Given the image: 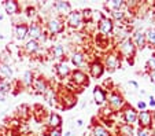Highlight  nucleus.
<instances>
[{"label":"nucleus","mask_w":155,"mask_h":136,"mask_svg":"<svg viewBox=\"0 0 155 136\" xmlns=\"http://www.w3.org/2000/svg\"><path fill=\"white\" fill-rule=\"evenodd\" d=\"M100 30H102L103 33H110L113 30V24L110 19H107V18H103L102 21H100V25H99Z\"/></svg>","instance_id":"nucleus-1"},{"label":"nucleus","mask_w":155,"mask_h":136,"mask_svg":"<svg viewBox=\"0 0 155 136\" xmlns=\"http://www.w3.org/2000/svg\"><path fill=\"white\" fill-rule=\"evenodd\" d=\"M48 26H50V30L52 33H58L62 30V24L58 21V19H51L50 24H48Z\"/></svg>","instance_id":"nucleus-2"},{"label":"nucleus","mask_w":155,"mask_h":136,"mask_svg":"<svg viewBox=\"0 0 155 136\" xmlns=\"http://www.w3.org/2000/svg\"><path fill=\"white\" fill-rule=\"evenodd\" d=\"M4 8H6V11L8 12V14H15L18 10V4L15 3V2H12V0H10V2L4 3Z\"/></svg>","instance_id":"nucleus-3"},{"label":"nucleus","mask_w":155,"mask_h":136,"mask_svg":"<svg viewBox=\"0 0 155 136\" xmlns=\"http://www.w3.org/2000/svg\"><path fill=\"white\" fill-rule=\"evenodd\" d=\"M80 22H81V15H80V12H71L70 18H69V24H70L71 26H77Z\"/></svg>","instance_id":"nucleus-4"},{"label":"nucleus","mask_w":155,"mask_h":136,"mask_svg":"<svg viewBox=\"0 0 155 136\" xmlns=\"http://www.w3.org/2000/svg\"><path fill=\"white\" fill-rule=\"evenodd\" d=\"M136 118H137V115H136V111L133 109H129L125 111V121L126 122H129V124H130V122H135Z\"/></svg>","instance_id":"nucleus-5"},{"label":"nucleus","mask_w":155,"mask_h":136,"mask_svg":"<svg viewBox=\"0 0 155 136\" xmlns=\"http://www.w3.org/2000/svg\"><path fill=\"white\" fill-rule=\"evenodd\" d=\"M91 71H92V76H94V77L102 76V73H103L102 65H100V63H94V65H92V68H91Z\"/></svg>","instance_id":"nucleus-6"},{"label":"nucleus","mask_w":155,"mask_h":136,"mask_svg":"<svg viewBox=\"0 0 155 136\" xmlns=\"http://www.w3.org/2000/svg\"><path fill=\"white\" fill-rule=\"evenodd\" d=\"M140 122L143 125H148L151 122V114L148 111H141L140 114Z\"/></svg>","instance_id":"nucleus-7"},{"label":"nucleus","mask_w":155,"mask_h":136,"mask_svg":"<svg viewBox=\"0 0 155 136\" xmlns=\"http://www.w3.org/2000/svg\"><path fill=\"white\" fill-rule=\"evenodd\" d=\"M94 95H95V99H96V103H103L104 102V94H103V91L100 88L95 89Z\"/></svg>","instance_id":"nucleus-8"},{"label":"nucleus","mask_w":155,"mask_h":136,"mask_svg":"<svg viewBox=\"0 0 155 136\" xmlns=\"http://www.w3.org/2000/svg\"><path fill=\"white\" fill-rule=\"evenodd\" d=\"M122 51L125 54H132V52H133V44H132L130 40H125V41H124Z\"/></svg>","instance_id":"nucleus-9"},{"label":"nucleus","mask_w":155,"mask_h":136,"mask_svg":"<svg viewBox=\"0 0 155 136\" xmlns=\"http://www.w3.org/2000/svg\"><path fill=\"white\" fill-rule=\"evenodd\" d=\"M28 33V28L25 25H18L17 26V36L18 38H24Z\"/></svg>","instance_id":"nucleus-10"},{"label":"nucleus","mask_w":155,"mask_h":136,"mask_svg":"<svg viewBox=\"0 0 155 136\" xmlns=\"http://www.w3.org/2000/svg\"><path fill=\"white\" fill-rule=\"evenodd\" d=\"M73 78H74V81H76L77 84H82L85 81V74L82 73V71H74Z\"/></svg>","instance_id":"nucleus-11"},{"label":"nucleus","mask_w":155,"mask_h":136,"mask_svg":"<svg viewBox=\"0 0 155 136\" xmlns=\"http://www.w3.org/2000/svg\"><path fill=\"white\" fill-rule=\"evenodd\" d=\"M55 7L58 10H61L62 12H68L69 10H70V6H69V3H66V2H58V3L55 4Z\"/></svg>","instance_id":"nucleus-12"},{"label":"nucleus","mask_w":155,"mask_h":136,"mask_svg":"<svg viewBox=\"0 0 155 136\" xmlns=\"http://www.w3.org/2000/svg\"><path fill=\"white\" fill-rule=\"evenodd\" d=\"M62 122L61 117H59L58 114H51V120H50V124L52 125V127H59Z\"/></svg>","instance_id":"nucleus-13"},{"label":"nucleus","mask_w":155,"mask_h":136,"mask_svg":"<svg viewBox=\"0 0 155 136\" xmlns=\"http://www.w3.org/2000/svg\"><path fill=\"white\" fill-rule=\"evenodd\" d=\"M37 48H38V44L36 40H30V41L26 44V50L29 51V52H35Z\"/></svg>","instance_id":"nucleus-14"},{"label":"nucleus","mask_w":155,"mask_h":136,"mask_svg":"<svg viewBox=\"0 0 155 136\" xmlns=\"http://www.w3.org/2000/svg\"><path fill=\"white\" fill-rule=\"evenodd\" d=\"M30 36H32V38L35 40V38L37 37H41V30L38 26H33L32 29H30Z\"/></svg>","instance_id":"nucleus-15"},{"label":"nucleus","mask_w":155,"mask_h":136,"mask_svg":"<svg viewBox=\"0 0 155 136\" xmlns=\"http://www.w3.org/2000/svg\"><path fill=\"white\" fill-rule=\"evenodd\" d=\"M58 73L61 74V76H66V74L69 73V68L66 63H61V65L58 66Z\"/></svg>","instance_id":"nucleus-16"},{"label":"nucleus","mask_w":155,"mask_h":136,"mask_svg":"<svg viewBox=\"0 0 155 136\" xmlns=\"http://www.w3.org/2000/svg\"><path fill=\"white\" fill-rule=\"evenodd\" d=\"M52 52H54V56H55V58H61V56L63 55V47H62V45H55Z\"/></svg>","instance_id":"nucleus-17"},{"label":"nucleus","mask_w":155,"mask_h":136,"mask_svg":"<svg viewBox=\"0 0 155 136\" xmlns=\"http://www.w3.org/2000/svg\"><path fill=\"white\" fill-rule=\"evenodd\" d=\"M111 104L115 107H120L121 104H122V99H121V96H118V95H113L111 96Z\"/></svg>","instance_id":"nucleus-18"},{"label":"nucleus","mask_w":155,"mask_h":136,"mask_svg":"<svg viewBox=\"0 0 155 136\" xmlns=\"http://www.w3.org/2000/svg\"><path fill=\"white\" fill-rule=\"evenodd\" d=\"M0 70H2V73H3L6 77H11L12 76L11 69H10L7 65H0Z\"/></svg>","instance_id":"nucleus-19"},{"label":"nucleus","mask_w":155,"mask_h":136,"mask_svg":"<svg viewBox=\"0 0 155 136\" xmlns=\"http://www.w3.org/2000/svg\"><path fill=\"white\" fill-rule=\"evenodd\" d=\"M107 66L108 68H111V69H114L115 66H117V58H115L114 55H111V56H108L107 58Z\"/></svg>","instance_id":"nucleus-20"},{"label":"nucleus","mask_w":155,"mask_h":136,"mask_svg":"<svg viewBox=\"0 0 155 136\" xmlns=\"http://www.w3.org/2000/svg\"><path fill=\"white\" fill-rule=\"evenodd\" d=\"M95 136H108L107 131L102 127H96L95 128Z\"/></svg>","instance_id":"nucleus-21"},{"label":"nucleus","mask_w":155,"mask_h":136,"mask_svg":"<svg viewBox=\"0 0 155 136\" xmlns=\"http://www.w3.org/2000/svg\"><path fill=\"white\" fill-rule=\"evenodd\" d=\"M135 38H136V43H137V45L143 47V45H144V35H141V33L139 32V33H136V35H135Z\"/></svg>","instance_id":"nucleus-22"},{"label":"nucleus","mask_w":155,"mask_h":136,"mask_svg":"<svg viewBox=\"0 0 155 136\" xmlns=\"http://www.w3.org/2000/svg\"><path fill=\"white\" fill-rule=\"evenodd\" d=\"M36 89L40 92H44L45 91V84H44L43 80H37L36 81Z\"/></svg>","instance_id":"nucleus-23"},{"label":"nucleus","mask_w":155,"mask_h":136,"mask_svg":"<svg viewBox=\"0 0 155 136\" xmlns=\"http://www.w3.org/2000/svg\"><path fill=\"white\" fill-rule=\"evenodd\" d=\"M82 62V55L81 54H74L73 55V63L74 65H81Z\"/></svg>","instance_id":"nucleus-24"},{"label":"nucleus","mask_w":155,"mask_h":136,"mask_svg":"<svg viewBox=\"0 0 155 136\" xmlns=\"http://www.w3.org/2000/svg\"><path fill=\"white\" fill-rule=\"evenodd\" d=\"M10 89V84L6 81H0V92H7Z\"/></svg>","instance_id":"nucleus-25"},{"label":"nucleus","mask_w":155,"mask_h":136,"mask_svg":"<svg viewBox=\"0 0 155 136\" xmlns=\"http://www.w3.org/2000/svg\"><path fill=\"white\" fill-rule=\"evenodd\" d=\"M122 2H121V0H113L111 3H110V6L111 7H114V8H120L121 6H122Z\"/></svg>","instance_id":"nucleus-26"},{"label":"nucleus","mask_w":155,"mask_h":136,"mask_svg":"<svg viewBox=\"0 0 155 136\" xmlns=\"http://www.w3.org/2000/svg\"><path fill=\"white\" fill-rule=\"evenodd\" d=\"M148 38L151 40V41H154L155 43V30H148Z\"/></svg>","instance_id":"nucleus-27"},{"label":"nucleus","mask_w":155,"mask_h":136,"mask_svg":"<svg viewBox=\"0 0 155 136\" xmlns=\"http://www.w3.org/2000/svg\"><path fill=\"white\" fill-rule=\"evenodd\" d=\"M113 17L117 18V19H121V18H124V12H121V11H114V12H113Z\"/></svg>","instance_id":"nucleus-28"},{"label":"nucleus","mask_w":155,"mask_h":136,"mask_svg":"<svg viewBox=\"0 0 155 136\" xmlns=\"http://www.w3.org/2000/svg\"><path fill=\"white\" fill-rule=\"evenodd\" d=\"M148 66L155 71V58H151V59L148 61Z\"/></svg>","instance_id":"nucleus-29"},{"label":"nucleus","mask_w":155,"mask_h":136,"mask_svg":"<svg viewBox=\"0 0 155 136\" xmlns=\"http://www.w3.org/2000/svg\"><path fill=\"white\" fill-rule=\"evenodd\" d=\"M50 136H61V131L59 129H54L50 132Z\"/></svg>","instance_id":"nucleus-30"},{"label":"nucleus","mask_w":155,"mask_h":136,"mask_svg":"<svg viewBox=\"0 0 155 136\" xmlns=\"http://www.w3.org/2000/svg\"><path fill=\"white\" fill-rule=\"evenodd\" d=\"M30 77H32V73H30V71H28V73L25 74V81H26L28 84L30 83Z\"/></svg>","instance_id":"nucleus-31"},{"label":"nucleus","mask_w":155,"mask_h":136,"mask_svg":"<svg viewBox=\"0 0 155 136\" xmlns=\"http://www.w3.org/2000/svg\"><path fill=\"white\" fill-rule=\"evenodd\" d=\"M139 136H150V135L147 131H140V132H139Z\"/></svg>","instance_id":"nucleus-32"},{"label":"nucleus","mask_w":155,"mask_h":136,"mask_svg":"<svg viewBox=\"0 0 155 136\" xmlns=\"http://www.w3.org/2000/svg\"><path fill=\"white\" fill-rule=\"evenodd\" d=\"M139 107H140V109H144V107H146V104H144V102H140V103H139Z\"/></svg>","instance_id":"nucleus-33"},{"label":"nucleus","mask_w":155,"mask_h":136,"mask_svg":"<svg viewBox=\"0 0 155 136\" xmlns=\"http://www.w3.org/2000/svg\"><path fill=\"white\" fill-rule=\"evenodd\" d=\"M150 104H151V106H155V101H154V98H151V102H150Z\"/></svg>","instance_id":"nucleus-34"},{"label":"nucleus","mask_w":155,"mask_h":136,"mask_svg":"<svg viewBox=\"0 0 155 136\" xmlns=\"http://www.w3.org/2000/svg\"><path fill=\"white\" fill-rule=\"evenodd\" d=\"M151 80H152V81H154V83H155V71H154V73L151 74Z\"/></svg>","instance_id":"nucleus-35"},{"label":"nucleus","mask_w":155,"mask_h":136,"mask_svg":"<svg viewBox=\"0 0 155 136\" xmlns=\"http://www.w3.org/2000/svg\"><path fill=\"white\" fill-rule=\"evenodd\" d=\"M70 135H71V133H70V132H68V133H66V136H70Z\"/></svg>","instance_id":"nucleus-36"},{"label":"nucleus","mask_w":155,"mask_h":136,"mask_svg":"<svg viewBox=\"0 0 155 136\" xmlns=\"http://www.w3.org/2000/svg\"><path fill=\"white\" fill-rule=\"evenodd\" d=\"M2 18H3V15H0V19H2Z\"/></svg>","instance_id":"nucleus-37"}]
</instances>
